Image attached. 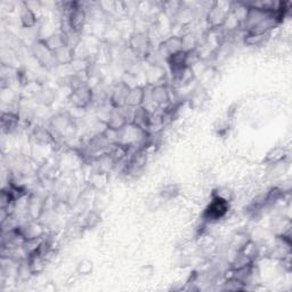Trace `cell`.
Returning a JSON list of instances; mask_svg holds the SVG:
<instances>
[{"label": "cell", "mask_w": 292, "mask_h": 292, "mask_svg": "<svg viewBox=\"0 0 292 292\" xmlns=\"http://www.w3.org/2000/svg\"><path fill=\"white\" fill-rule=\"evenodd\" d=\"M20 20H21V24L23 28H28V29L33 28V26L37 24V21H38L37 15L28 3H25L24 7H23L21 10Z\"/></svg>", "instance_id": "6"}, {"label": "cell", "mask_w": 292, "mask_h": 292, "mask_svg": "<svg viewBox=\"0 0 292 292\" xmlns=\"http://www.w3.org/2000/svg\"><path fill=\"white\" fill-rule=\"evenodd\" d=\"M152 98L156 104L162 105L169 101V91L164 86H157L152 91Z\"/></svg>", "instance_id": "8"}, {"label": "cell", "mask_w": 292, "mask_h": 292, "mask_svg": "<svg viewBox=\"0 0 292 292\" xmlns=\"http://www.w3.org/2000/svg\"><path fill=\"white\" fill-rule=\"evenodd\" d=\"M93 99V93L86 86H80L73 89L72 103L76 107H86Z\"/></svg>", "instance_id": "3"}, {"label": "cell", "mask_w": 292, "mask_h": 292, "mask_svg": "<svg viewBox=\"0 0 292 292\" xmlns=\"http://www.w3.org/2000/svg\"><path fill=\"white\" fill-rule=\"evenodd\" d=\"M161 194L168 199H171L178 194V190L174 185H168V186L164 187V190L162 191V193Z\"/></svg>", "instance_id": "10"}, {"label": "cell", "mask_w": 292, "mask_h": 292, "mask_svg": "<svg viewBox=\"0 0 292 292\" xmlns=\"http://www.w3.org/2000/svg\"><path fill=\"white\" fill-rule=\"evenodd\" d=\"M79 268H81V273L83 275H86L93 270V263H90V261L88 260H83L79 264Z\"/></svg>", "instance_id": "11"}, {"label": "cell", "mask_w": 292, "mask_h": 292, "mask_svg": "<svg viewBox=\"0 0 292 292\" xmlns=\"http://www.w3.org/2000/svg\"><path fill=\"white\" fill-rule=\"evenodd\" d=\"M145 102V89L143 87H135L129 90L126 99V105L132 109L140 107Z\"/></svg>", "instance_id": "4"}, {"label": "cell", "mask_w": 292, "mask_h": 292, "mask_svg": "<svg viewBox=\"0 0 292 292\" xmlns=\"http://www.w3.org/2000/svg\"><path fill=\"white\" fill-rule=\"evenodd\" d=\"M130 48L138 56H145L149 51V40L144 33H135L130 39Z\"/></svg>", "instance_id": "2"}, {"label": "cell", "mask_w": 292, "mask_h": 292, "mask_svg": "<svg viewBox=\"0 0 292 292\" xmlns=\"http://www.w3.org/2000/svg\"><path fill=\"white\" fill-rule=\"evenodd\" d=\"M229 209V201L218 193H214L213 200H211L209 206L207 207L203 214V219L206 221H217L219 219L224 218Z\"/></svg>", "instance_id": "1"}, {"label": "cell", "mask_w": 292, "mask_h": 292, "mask_svg": "<svg viewBox=\"0 0 292 292\" xmlns=\"http://www.w3.org/2000/svg\"><path fill=\"white\" fill-rule=\"evenodd\" d=\"M286 157V151L282 147H276L268 153L266 156V162L278 163Z\"/></svg>", "instance_id": "9"}, {"label": "cell", "mask_w": 292, "mask_h": 292, "mask_svg": "<svg viewBox=\"0 0 292 292\" xmlns=\"http://www.w3.org/2000/svg\"><path fill=\"white\" fill-rule=\"evenodd\" d=\"M18 115L13 112H3L1 118V125L3 132H11L17 126Z\"/></svg>", "instance_id": "7"}, {"label": "cell", "mask_w": 292, "mask_h": 292, "mask_svg": "<svg viewBox=\"0 0 292 292\" xmlns=\"http://www.w3.org/2000/svg\"><path fill=\"white\" fill-rule=\"evenodd\" d=\"M129 90L130 88L125 83L118 84V86L114 88L112 96H111V102H112L114 107L120 109V107L126 105V99L127 96H128Z\"/></svg>", "instance_id": "5"}]
</instances>
